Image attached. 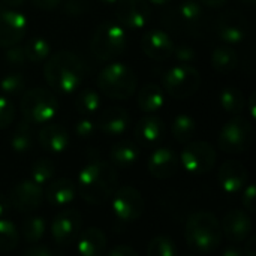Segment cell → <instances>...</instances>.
I'll return each mask as SVG.
<instances>
[{
	"instance_id": "cell-29",
	"label": "cell",
	"mask_w": 256,
	"mask_h": 256,
	"mask_svg": "<svg viewBox=\"0 0 256 256\" xmlns=\"http://www.w3.org/2000/svg\"><path fill=\"white\" fill-rule=\"evenodd\" d=\"M33 147V128L27 120H21L10 135V148L15 153L24 154Z\"/></svg>"
},
{
	"instance_id": "cell-28",
	"label": "cell",
	"mask_w": 256,
	"mask_h": 256,
	"mask_svg": "<svg viewBox=\"0 0 256 256\" xmlns=\"http://www.w3.org/2000/svg\"><path fill=\"white\" fill-rule=\"evenodd\" d=\"M110 158H111L112 165L120 166V168H129L138 160L140 148L132 141H120L112 146L110 152Z\"/></svg>"
},
{
	"instance_id": "cell-31",
	"label": "cell",
	"mask_w": 256,
	"mask_h": 256,
	"mask_svg": "<svg viewBox=\"0 0 256 256\" xmlns=\"http://www.w3.org/2000/svg\"><path fill=\"white\" fill-rule=\"evenodd\" d=\"M22 46H24L26 58L30 63L45 62L51 56V44L48 42V39H45L42 36H34V38L28 39V42Z\"/></svg>"
},
{
	"instance_id": "cell-37",
	"label": "cell",
	"mask_w": 256,
	"mask_h": 256,
	"mask_svg": "<svg viewBox=\"0 0 256 256\" xmlns=\"http://www.w3.org/2000/svg\"><path fill=\"white\" fill-rule=\"evenodd\" d=\"M24 87H26V80L20 72L8 74L0 80V92L6 98L21 94Z\"/></svg>"
},
{
	"instance_id": "cell-48",
	"label": "cell",
	"mask_w": 256,
	"mask_h": 256,
	"mask_svg": "<svg viewBox=\"0 0 256 256\" xmlns=\"http://www.w3.org/2000/svg\"><path fill=\"white\" fill-rule=\"evenodd\" d=\"M244 256H256V238L255 236H249L246 238V246L243 249Z\"/></svg>"
},
{
	"instance_id": "cell-27",
	"label": "cell",
	"mask_w": 256,
	"mask_h": 256,
	"mask_svg": "<svg viewBox=\"0 0 256 256\" xmlns=\"http://www.w3.org/2000/svg\"><path fill=\"white\" fill-rule=\"evenodd\" d=\"M238 64V54L232 45H219L212 52V66L219 74H230Z\"/></svg>"
},
{
	"instance_id": "cell-5",
	"label": "cell",
	"mask_w": 256,
	"mask_h": 256,
	"mask_svg": "<svg viewBox=\"0 0 256 256\" xmlns=\"http://www.w3.org/2000/svg\"><path fill=\"white\" fill-rule=\"evenodd\" d=\"M24 120L32 124L48 123L58 111V100L50 90L36 87L26 92L20 104Z\"/></svg>"
},
{
	"instance_id": "cell-14",
	"label": "cell",
	"mask_w": 256,
	"mask_h": 256,
	"mask_svg": "<svg viewBox=\"0 0 256 256\" xmlns=\"http://www.w3.org/2000/svg\"><path fill=\"white\" fill-rule=\"evenodd\" d=\"M249 22L238 10L224 12L218 20V34L226 45H236L246 39Z\"/></svg>"
},
{
	"instance_id": "cell-46",
	"label": "cell",
	"mask_w": 256,
	"mask_h": 256,
	"mask_svg": "<svg viewBox=\"0 0 256 256\" xmlns=\"http://www.w3.org/2000/svg\"><path fill=\"white\" fill-rule=\"evenodd\" d=\"M105 256H140L132 248L129 246H117L112 250H110Z\"/></svg>"
},
{
	"instance_id": "cell-22",
	"label": "cell",
	"mask_w": 256,
	"mask_h": 256,
	"mask_svg": "<svg viewBox=\"0 0 256 256\" xmlns=\"http://www.w3.org/2000/svg\"><path fill=\"white\" fill-rule=\"evenodd\" d=\"M129 123H130V116L124 108L111 106L100 112L98 128L105 135L117 136V135H122L126 132Z\"/></svg>"
},
{
	"instance_id": "cell-57",
	"label": "cell",
	"mask_w": 256,
	"mask_h": 256,
	"mask_svg": "<svg viewBox=\"0 0 256 256\" xmlns=\"http://www.w3.org/2000/svg\"><path fill=\"white\" fill-rule=\"evenodd\" d=\"M0 10H2V4H0Z\"/></svg>"
},
{
	"instance_id": "cell-39",
	"label": "cell",
	"mask_w": 256,
	"mask_h": 256,
	"mask_svg": "<svg viewBox=\"0 0 256 256\" xmlns=\"http://www.w3.org/2000/svg\"><path fill=\"white\" fill-rule=\"evenodd\" d=\"M172 56L176 57V60L178 62V64H192L196 60V57H198V54L194 50V46L192 45H188V44L174 45Z\"/></svg>"
},
{
	"instance_id": "cell-52",
	"label": "cell",
	"mask_w": 256,
	"mask_h": 256,
	"mask_svg": "<svg viewBox=\"0 0 256 256\" xmlns=\"http://www.w3.org/2000/svg\"><path fill=\"white\" fill-rule=\"evenodd\" d=\"M256 104H255V93H252L250 94V99H249V111H250V117L252 118H255L256 117Z\"/></svg>"
},
{
	"instance_id": "cell-16",
	"label": "cell",
	"mask_w": 256,
	"mask_h": 256,
	"mask_svg": "<svg viewBox=\"0 0 256 256\" xmlns=\"http://www.w3.org/2000/svg\"><path fill=\"white\" fill-rule=\"evenodd\" d=\"M45 196H44L42 186L36 184L34 182L28 178V180L18 183L10 190L9 202L15 210L21 213H28V212H34L36 208H39Z\"/></svg>"
},
{
	"instance_id": "cell-12",
	"label": "cell",
	"mask_w": 256,
	"mask_h": 256,
	"mask_svg": "<svg viewBox=\"0 0 256 256\" xmlns=\"http://www.w3.org/2000/svg\"><path fill=\"white\" fill-rule=\"evenodd\" d=\"M27 16L14 9L0 10V48L16 45L27 33Z\"/></svg>"
},
{
	"instance_id": "cell-1",
	"label": "cell",
	"mask_w": 256,
	"mask_h": 256,
	"mask_svg": "<svg viewBox=\"0 0 256 256\" xmlns=\"http://www.w3.org/2000/svg\"><path fill=\"white\" fill-rule=\"evenodd\" d=\"M118 176L112 164L105 160L88 162L78 174L76 192L93 206L105 204L117 190Z\"/></svg>"
},
{
	"instance_id": "cell-41",
	"label": "cell",
	"mask_w": 256,
	"mask_h": 256,
	"mask_svg": "<svg viewBox=\"0 0 256 256\" xmlns=\"http://www.w3.org/2000/svg\"><path fill=\"white\" fill-rule=\"evenodd\" d=\"M4 60L10 66H21V64H24L27 62L26 52H24V46L20 45V44L8 46L4 50Z\"/></svg>"
},
{
	"instance_id": "cell-58",
	"label": "cell",
	"mask_w": 256,
	"mask_h": 256,
	"mask_svg": "<svg viewBox=\"0 0 256 256\" xmlns=\"http://www.w3.org/2000/svg\"><path fill=\"white\" fill-rule=\"evenodd\" d=\"M190 256H194V255H190Z\"/></svg>"
},
{
	"instance_id": "cell-32",
	"label": "cell",
	"mask_w": 256,
	"mask_h": 256,
	"mask_svg": "<svg viewBox=\"0 0 256 256\" xmlns=\"http://www.w3.org/2000/svg\"><path fill=\"white\" fill-rule=\"evenodd\" d=\"M219 102H220L222 108L226 112L234 114V116H238L246 108L244 94L237 87H226V88H224L220 92V94H219Z\"/></svg>"
},
{
	"instance_id": "cell-3",
	"label": "cell",
	"mask_w": 256,
	"mask_h": 256,
	"mask_svg": "<svg viewBox=\"0 0 256 256\" xmlns=\"http://www.w3.org/2000/svg\"><path fill=\"white\" fill-rule=\"evenodd\" d=\"M222 228L218 218L210 212H196L186 222V242L190 249L208 254L222 243Z\"/></svg>"
},
{
	"instance_id": "cell-42",
	"label": "cell",
	"mask_w": 256,
	"mask_h": 256,
	"mask_svg": "<svg viewBox=\"0 0 256 256\" xmlns=\"http://www.w3.org/2000/svg\"><path fill=\"white\" fill-rule=\"evenodd\" d=\"M94 132H96V123L87 117H82L75 123V134L82 140L93 136Z\"/></svg>"
},
{
	"instance_id": "cell-23",
	"label": "cell",
	"mask_w": 256,
	"mask_h": 256,
	"mask_svg": "<svg viewBox=\"0 0 256 256\" xmlns=\"http://www.w3.org/2000/svg\"><path fill=\"white\" fill-rule=\"evenodd\" d=\"M38 138H39L40 147L45 152L54 153V154L63 153L69 146V134H68V130L63 126L56 124V123L44 126L40 129Z\"/></svg>"
},
{
	"instance_id": "cell-25",
	"label": "cell",
	"mask_w": 256,
	"mask_h": 256,
	"mask_svg": "<svg viewBox=\"0 0 256 256\" xmlns=\"http://www.w3.org/2000/svg\"><path fill=\"white\" fill-rule=\"evenodd\" d=\"M44 196L54 207L68 206L76 196V184L69 178H57L48 183V188L44 192Z\"/></svg>"
},
{
	"instance_id": "cell-50",
	"label": "cell",
	"mask_w": 256,
	"mask_h": 256,
	"mask_svg": "<svg viewBox=\"0 0 256 256\" xmlns=\"http://www.w3.org/2000/svg\"><path fill=\"white\" fill-rule=\"evenodd\" d=\"M222 256H244V255H243V250H240L238 248H236V246H230V248H226V249L224 250Z\"/></svg>"
},
{
	"instance_id": "cell-56",
	"label": "cell",
	"mask_w": 256,
	"mask_h": 256,
	"mask_svg": "<svg viewBox=\"0 0 256 256\" xmlns=\"http://www.w3.org/2000/svg\"><path fill=\"white\" fill-rule=\"evenodd\" d=\"M238 2H242V3H244V4H254L256 0H238Z\"/></svg>"
},
{
	"instance_id": "cell-44",
	"label": "cell",
	"mask_w": 256,
	"mask_h": 256,
	"mask_svg": "<svg viewBox=\"0 0 256 256\" xmlns=\"http://www.w3.org/2000/svg\"><path fill=\"white\" fill-rule=\"evenodd\" d=\"M87 10V3L84 0H66L64 2V12L70 16L82 15Z\"/></svg>"
},
{
	"instance_id": "cell-18",
	"label": "cell",
	"mask_w": 256,
	"mask_h": 256,
	"mask_svg": "<svg viewBox=\"0 0 256 256\" xmlns=\"http://www.w3.org/2000/svg\"><path fill=\"white\" fill-rule=\"evenodd\" d=\"M178 165H180L178 156L176 154L174 150L168 147L156 148L147 162L148 172L154 178H159V180H166L176 176L178 171Z\"/></svg>"
},
{
	"instance_id": "cell-9",
	"label": "cell",
	"mask_w": 256,
	"mask_h": 256,
	"mask_svg": "<svg viewBox=\"0 0 256 256\" xmlns=\"http://www.w3.org/2000/svg\"><path fill=\"white\" fill-rule=\"evenodd\" d=\"M165 22L190 34H201L204 27V10L198 0H186L178 3L165 15Z\"/></svg>"
},
{
	"instance_id": "cell-11",
	"label": "cell",
	"mask_w": 256,
	"mask_h": 256,
	"mask_svg": "<svg viewBox=\"0 0 256 256\" xmlns=\"http://www.w3.org/2000/svg\"><path fill=\"white\" fill-rule=\"evenodd\" d=\"M146 208L141 192L132 186L118 188L112 195V213L123 224L138 220Z\"/></svg>"
},
{
	"instance_id": "cell-49",
	"label": "cell",
	"mask_w": 256,
	"mask_h": 256,
	"mask_svg": "<svg viewBox=\"0 0 256 256\" xmlns=\"http://www.w3.org/2000/svg\"><path fill=\"white\" fill-rule=\"evenodd\" d=\"M10 207V202H9V198H6L4 195H0V218L4 216L8 213Z\"/></svg>"
},
{
	"instance_id": "cell-2",
	"label": "cell",
	"mask_w": 256,
	"mask_h": 256,
	"mask_svg": "<svg viewBox=\"0 0 256 256\" xmlns=\"http://www.w3.org/2000/svg\"><path fill=\"white\" fill-rule=\"evenodd\" d=\"M86 75L82 60L70 51H57L45 60L44 76L56 92L72 94L81 86Z\"/></svg>"
},
{
	"instance_id": "cell-24",
	"label": "cell",
	"mask_w": 256,
	"mask_h": 256,
	"mask_svg": "<svg viewBox=\"0 0 256 256\" xmlns=\"http://www.w3.org/2000/svg\"><path fill=\"white\" fill-rule=\"evenodd\" d=\"M76 250L80 256H104L106 250V236L99 228H88L78 236Z\"/></svg>"
},
{
	"instance_id": "cell-33",
	"label": "cell",
	"mask_w": 256,
	"mask_h": 256,
	"mask_svg": "<svg viewBox=\"0 0 256 256\" xmlns=\"http://www.w3.org/2000/svg\"><path fill=\"white\" fill-rule=\"evenodd\" d=\"M100 105H102L100 96L94 90L87 88V90H82L81 93L76 94L75 108L81 116H92V114L98 112Z\"/></svg>"
},
{
	"instance_id": "cell-40",
	"label": "cell",
	"mask_w": 256,
	"mask_h": 256,
	"mask_svg": "<svg viewBox=\"0 0 256 256\" xmlns=\"http://www.w3.org/2000/svg\"><path fill=\"white\" fill-rule=\"evenodd\" d=\"M15 118V106L9 98L0 94V129L8 128Z\"/></svg>"
},
{
	"instance_id": "cell-4",
	"label": "cell",
	"mask_w": 256,
	"mask_h": 256,
	"mask_svg": "<svg viewBox=\"0 0 256 256\" xmlns=\"http://www.w3.org/2000/svg\"><path fill=\"white\" fill-rule=\"evenodd\" d=\"M98 87L105 96L116 100H124L134 96L136 90V76L124 63L114 62L105 66L98 75Z\"/></svg>"
},
{
	"instance_id": "cell-10",
	"label": "cell",
	"mask_w": 256,
	"mask_h": 256,
	"mask_svg": "<svg viewBox=\"0 0 256 256\" xmlns=\"http://www.w3.org/2000/svg\"><path fill=\"white\" fill-rule=\"evenodd\" d=\"M183 168L192 176H202L213 170L216 164V150L206 141L188 142L180 154Z\"/></svg>"
},
{
	"instance_id": "cell-8",
	"label": "cell",
	"mask_w": 256,
	"mask_h": 256,
	"mask_svg": "<svg viewBox=\"0 0 256 256\" xmlns=\"http://www.w3.org/2000/svg\"><path fill=\"white\" fill-rule=\"evenodd\" d=\"M162 86L174 99H188L198 92L201 75L190 64H177L164 74Z\"/></svg>"
},
{
	"instance_id": "cell-19",
	"label": "cell",
	"mask_w": 256,
	"mask_h": 256,
	"mask_svg": "<svg viewBox=\"0 0 256 256\" xmlns=\"http://www.w3.org/2000/svg\"><path fill=\"white\" fill-rule=\"evenodd\" d=\"M220 228L222 234H225V237L232 243H242L252 236V220L246 212L238 208L225 214Z\"/></svg>"
},
{
	"instance_id": "cell-47",
	"label": "cell",
	"mask_w": 256,
	"mask_h": 256,
	"mask_svg": "<svg viewBox=\"0 0 256 256\" xmlns=\"http://www.w3.org/2000/svg\"><path fill=\"white\" fill-rule=\"evenodd\" d=\"M62 0H32V3L39 8V9H44V10H51L54 8H57L60 4Z\"/></svg>"
},
{
	"instance_id": "cell-6",
	"label": "cell",
	"mask_w": 256,
	"mask_h": 256,
	"mask_svg": "<svg viewBox=\"0 0 256 256\" xmlns=\"http://www.w3.org/2000/svg\"><path fill=\"white\" fill-rule=\"evenodd\" d=\"M126 40L124 28L120 24L106 21L96 28L90 42V48L98 60L108 62L124 51Z\"/></svg>"
},
{
	"instance_id": "cell-7",
	"label": "cell",
	"mask_w": 256,
	"mask_h": 256,
	"mask_svg": "<svg viewBox=\"0 0 256 256\" xmlns=\"http://www.w3.org/2000/svg\"><path fill=\"white\" fill-rule=\"evenodd\" d=\"M255 132L250 122L244 117H232L219 134V147L228 154H240L254 144Z\"/></svg>"
},
{
	"instance_id": "cell-30",
	"label": "cell",
	"mask_w": 256,
	"mask_h": 256,
	"mask_svg": "<svg viewBox=\"0 0 256 256\" xmlns=\"http://www.w3.org/2000/svg\"><path fill=\"white\" fill-rule=\"evenodd\" d=\"M171 132L177 142L188 144V142H190V140L194 138V135L196 132V123L190 116L178 114L171 124Z\"/></svg>"
},
{
	"instance_id": "cell-35",
	"label": "cell",
	"mask_w": 256,
	"mask_h": 256,
	"mask_svg": "<svg viewBox=\"0 0 256 256\" xmlns=\"http://www.w3.org/2000/svg\"><path fill=\"white\" fill-rule=\"evenodd\" d=\"M20 234L9 219H0V252H10L18 246Z\"/></svg>"
},
{
	"instance_id": "cell-53",
	"label": "cell",
	"mask_w": 256,
	"mask_h": 256,
	"mask_svg": "<svg viewBox=\"0 0 256 256\" xmlns=\"http://www.w3.org/2000/svg\"><path fill=\"white\" fill-rule=\"evenodd\" d=\"M4 4H8V6H10V8H15V6H20V4H22L24 3V0H2Z\"/></svg>"
},
{
	"instance_id": "cell-15",
	"label": "cell",
	"mask_w": 256,
	"mask_h": 256,
	"mask_svg": "<svg viewBox=\"0 0 256 256\" xmlns=\"http://www.w3.org/2000/svg\"><path fill=\"white\" fill-rule=\"evenodd\" d=\"M147 0H118L116 15L123 28H142L150 20Z\"/></svg>"
},
{
	"instance_id": "cell-20",
	"label": "cell",
	"mask_w": 256,
	"mask_h": 256,
	"mask_svg": "<svg viewBox=\"0 0 256 256\" xmlns=\"http://www.w3.org/2000/svg\"><path fill=\"white\" fill-rule=\"evenodd\" d=\"M218 182L224 192L237 194L248 183V170L238 160H226L219 170Z\"/></svg>"
},
{
	"instance_id": "cell-36",
	"label": "cell",
	"mask_w": 256,
	"mask_h": 256,
	"mask_svg": "<svg viewBox=\"0 0 256 256\" xmlns=\"http://www.w3.org/2000/svg\"><path fill=\"white\" fill-rule=\"evenodd\" d=\"M45 219L40 216L28 218L22 225V237L27 243H38L45 234Z\"/></svg>"
},
{
	"instance_id": "cell-26",
	"label": "cell",
	"mask_w": 256,
	"mask_h": 256,
	"mask_svg": "<svg viewBox=\"0 0 256 256\" xmlns=\"http://www.w3.org/2000/svg\"><path fill=\"white\" fill-rule=\"evenodd\" d=\"M136 102H138V106H140L141 111L148 112V114L156 112L165 104V93H164L160 86L150 82V84H146L140 90Z\"/></svg>"
},
{
	"instance_id": "cell-54",
	"label": "cell",
	"mask_w": 256,
	"mask_h": 256,
	"mask_svg": "<svg viewBox=\"0 0 256 256\" xmlns=\"http://www.w3.org/2000/svg\"><path fill=\"white\" fill-rule=\"evenodd\" d=\"M170 2L171 0H148V3H153V4H166Z\"/></svg>"
},
{
	"instance_id": "cell-34",
	"label": "cell",
	"mask_w": 256,
	"mask_h": 256,
	"mask_svg": "<svg viewBox=\"0 0 256 256\" xmlns=\"http://www.w3.org/2000/svg\"><path fill=\"white\" fill-rule=\"evenodd\" d=\"M54 174H56V166H54L52 160L39 159L33 164V166L30 170V180L39 186H45L50 182H52Z\"/></svg>"
},
{
	"instance_id": "cell-17",
	"label": "cell",
	"mask_w": 256,
	"mask_h": 256,
	"mask_svg": "<svg viewBox=\"0 0 256 256\" xmlns=\"http://www.w3.org/2000/svg\"><path fill=\"white\" fill-rule=\"evenodd\" d=\"M174 45L176 44L171 39L170 33L159 28H153L147 32L141 39V48L144 54L156 62L168 60L172 56Z\"/></svg>"
},
{
	"instance_id": "cell-51",
	"label": "cell",
	"mask_w": 256,
	"mask_h": 256,
	"mask_svg": "<svg viewBox=\"0 0 256 256\" xmlns=\"http://www.w3.org/2000/svg\"><path fill=\"white\" fill-rule=\"evenodd\" d=\"M200 3H204L210 8H219V6H224L228 0H198Z\"/></svg>"
},
{
	"instance_id": "cell-13",
	"label": "cell",
	"mask_w": 256,
	"mask_h": 256,
	"mask_svg": "<svg viewBox=\"0 0 256 256\" xmlns=\"http://www.w3.org/2000/svg\"><path fill=\"white\" fill-rule=\"evenodd\" d=\"M81 214L74 208L62 210L51 224V236L54 242L60 246H68L74 243L81 230Z\"/></svg>"
},
{
	"instance_id": "cell-43",
	"label": "cell",
	"mask_w": 256,
	"mask_h": 256,
	"mask_svg": "<svg viewBox=\"0 0 256 256\" xmlns=\"http://www.w3.org/2000/svg\"><path fill=\"white\" fill-rule=\"evenodd\" d=\"M243 206L249 213H254L256 210V189L255 184L250 183L244 188L243 192Z\"/></svg>"
},
{
	"instance_id": "cell-55",
	"label": "cell",
	"mask_w": 256,
	"mask_h": 256,
	"mask_svg": "<svg viewBox=\"0 0 256 256\" xmlns=\"http://www.w3.org/2000/svg\"><path fill=\"white\" fill-rule=\"evenodd\" d=\"M99 2H102V3H105V4H117L118 0H99Z\"/></svg>"
},
{
	"instance_id": "cell-45",
	"label": "cell",
	"mask_w": 256,
	"mask_h": 256,
	"mask_svg": "<svg viewBox=\"0 0 256 256\" xmlns=\"http://www.w3.org/2000/svg\"><path fill=\"white\" fill-rule=\"evenodd\" d=\"M22 256H56V254L48 246H32L28 248Z\"/></svg>"
},
{
	"instance_id": "cell-38",
	"label": "cell",
	"mask_w": 256,
	"mask_h": 256,
	"mask_svg": "<svg viewBox=\"0 0 256 256\" xmlns=\"http://www.w3.org/2000/svg\"><path fill=\"white\" fill-rule=\"evenodd\" d=\"M147 256H177V249L171 238L158 236L150 242L147 248Z\"/></svg>"
},
{
	"instance_id": "cell-21",
	"label": "cell",
	"mask_w": 256,
	"mask_h": 256,
	"mask_svg": "<svg viewBox=\"0 0 256 256\" xmlns=\"http://www.w3.org/2000/svg\"><path fill=\"white\" fill-rule=\"evenodd\" d=\"M165 134V123L158 116H146L135 126V138L144 147L156 146Z\"/></svg>"
}]
</instances>
